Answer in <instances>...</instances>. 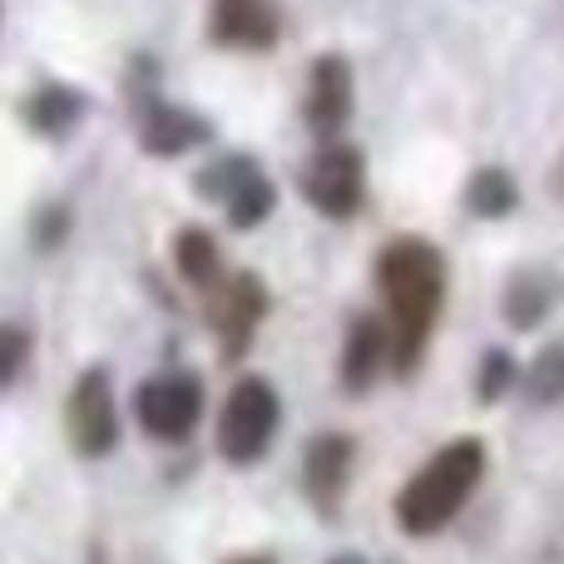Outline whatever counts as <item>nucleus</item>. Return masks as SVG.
Listing matches in <instances>:
<instances>
[{
	"mask_svg": "<svg viewBox=\"0 0 564 564\" xmlns=\"http://www.w3.org/2000/svg\"><path fill=\"white\" fill-rule=\"evenodd\" d=\"M377 288L387 302V332H391V371L406 377L446 307V258L431 238H391L377 258Z\"/></svg>",
	"mask_w": 564,
	"mask_h": 564,
	"instance_id": "nucleus-1",
	"label": "nucleus"
},
{
	"mask_svg": "<svg viewBox=\"0 0 564 564\" xmlns=\"http://www.w3.org/2000/svg\"><path fill=\"white\" fill-rule=\"evenodd\" d=\"M486 480V441L480 436H460L446 441L416 476L401 486L397 496V525L411 540H431L470 506V496Z\"/></svg>",
	"mask_w": 564,
	"mask_h": 564,
	"instance_id": "nucleus-2",
	"label": "nucleus"
},
{
	"mask_svg": "<svg viewBox=\"0 0 564 564\" xmlns=\"http://www.w3.org/2000/svg\"><path fill=\"white\" fill-rule=\"evenodd\" d=\"M278 416L282 401L263 377H243L224 401V416H218V451H224L228 466H253L278 436Z\"/></svg>",
	"mask_w": 564,
	"mask_h": 564,
	"instance_id": "nucleus-3",
	"label": "nucleus"
},
{
	"mask_svg": "<svg viewBox=\"0 0 564 564\" xmlns=\"http://www.w3.org/2000/svg\"><path fill=\"white\" fill-rule=\"evenodd\" d=\"M302 198L327 218L357 214L361 198H367V164H361L357 149L327 139V144L307 159V169H302Z\"/></svg>",
	"mask_w": 564,
	"mask_h": 564,
	"instance_id": "nucleus-4",
	"label": "nucleus"
},
{
	"mask_svg": "<svg viewBox=\"0 0 564 564\" xmlns=\"http://www.w3.org/2000/svg\"><path fill=\"white\" fill-rule=\"evenodd\" d=\"M134 411H139V426H144L154 441H184L188 431L198 426L204 391H198V381L184 377V371H164V377L139 387Z\"/></svg>",
	"mask_w": 564,
	"mask_h": 564,
	"instance_id": "nucleus-5",
	"label": "nucleus"
},
{
	"mask_svg": "<svg viewBox=\"0 0 564 564\" xmlns=\"http://www.w3.org/2000/svg\"><path fill=\"white\" fill-rule=\"evenodd\" d=\"M65 426H69V441H75L79 456H105V451H115L119 411H115L109 377L99 367L75 381V391H69V401H65Z\"/></svg>",
	"mask_w": 564,
	"mask_h": 564,
	"instance_id": "nucleus-6",
	"label": "nucleus"
},
{
	"mask_svg": "<svg viewBox=\"0 0 564 564\" xmlns=\"http://www.w3.org/2000/svg\"><path fill=\"white\" fill-rule=\"evenodd\" d=\"M208 35L224 50H273L282 35L278 0H214Z\"/></svg>",
	"mask_w": 564,
	"mask_h": 564,
	"instance_id": "nucleus-7",
	"label": "nucleus"
},
{
	"mask_svg": "<svg viewBox=\"0 0 564 564\" xmlns=\"http://www.w3.org/2000/svg\"><path fill=\"white\" fill-rule=\"evenodd\" d=\"M263 312H268V292L253 273L224 278L214 288V327H218V337H224L228 357H238V351L248 347V337H253V327L263 322Z\"/></svg>",
	"mask_w": 564,
	"mask_h": 564,
	"instance_id": "nucleus-8",
	"label": "nucleus"
},
{
	"mask_svg": "<svg viewBox=\"0 0 564 564\" xmlns=\"http://www.w3.org/2000/svg\"><path fill=\"white\" fill-rule=\"evenodd\" d=\"M208 194L224 198V208L234 214L238 228H253L268 218L273 208V184L263 178V169L253 159H224V164L208 174Z\"/></svg>",
	"mask_w": 564,
	"mask_h": 564,
	"instance_id": "nucleus-9",
	"label": "nucleus"
},
{
	"mask_svg": "<svg viewBox=\"0 0 564 564\" xmlns=\"http://www.w3.org/2000/svg\"><path fill=\"white\" fill-rule=\"evenodd\" d=\"M351 119V65L341 55H322L307 75V124L312 134L337 139Z\"/></svg>",
	"mask_w": 564,
	"mask_h": 564,
	"instance_id": "nucleus-10",
	"label": "nucleus"
},
{
	"mask_svg": "<svg viewBox=\"0 0 564 564\" xmlns=\"http://www.w3.org/2000/svg\"><path fill=\"white\" fill-rule=\"evenodd\" d=\"M560 297H564V273H560V268L530 263V268H520V273L506 282V302H500V307H506L510 327L530 332V327H540V322L560 307Z\"/></svg>",
	"mask_w": 564,
	"mask_h": 564,
	"instance_id": "nucleus-11",
	"label": "nucleus"
},
{
	"mask_svg": "<svg viewBox=\"0 0 564 564\" xmlns=\"http://www.w3.org/2000/svg\"><path fill=\"white\" fill-rule=\"evenodd\" d=\"M351 456H357V446H351V436H341V431H327V436H317L307 446L302 480H307V496L317 500L322 510H332L341 500V490H347Z\"/></svg>",
	"mask_w": 564,
	"mask_h": 564,
	"instance_id": "nucleus-12",
	"label": "nucleus"
},
{
	"mask_svg": "<svg viewBox=\"0 0 564 564\" xmlns=\"http://www.w3.org/2000/svg\"><path fill=\"white\" fill-rule=\"evenodd\" d=\"M391 367V332L377 317H357L347 327V351H341V387L367 391L377 371Z\"/></svg>",
	"mask_w": 564,
	"mask_h": 564,
	"instance_id": "nucleus-13",
	"label": "nucleus"
},
{
	"mask_svg": "<svg viewBox=\"0 0 564 564\" xmlns=\"http://www.w3.org/2000/svg\"><path fill=\"white\" fill-rule=\"evenodd\" d=\"M208 129L198 124L194 115H184V109L174 105H154L144 115V149L149 154H184L188 144H198Z\"/></svg>",
	"mask_w": 564,
	"mask_h": 564,
	"instance_id": "nucleus-14",
	"label": "nucleus"
},
{
	"mask_svg": "<svg viewBox=\"0 0 564 564\" xmlns=\"http://www.w3.org/2000/svg\"><path fill=\"white\" fill-rule=\"evenodd\" d=\"M174 258H178V273H184L188 288L198 292H214L224 282V263H218V243L204 234V228H184L174 243Z\"/></svg>",
	"mask_w": 564,
	"mask_h": 564,
	"instance_id": "nucleus-15",
	"label": "nucleus"
},
{
	"mask_svg": "<svg viewBox=\"0 0 564 564\" xmlns=\"http://www.w3.org/2000/svg\"><path fill=\"white\" fill-rule=\"evenodd\" d=\"M516 204H520V188L506 169H476V174H470L466 208L476 218H506V214H516Z\"/></svg>",
	"mask_w": 564,
	"mask_h": 564,
	"instance_id": "nucleus-16",
	"label": "nucleus"
},
{
	"mask_svg": "<svg viewBox=\"0 0 564 564\" xmlns=\"http://www.w3.org/2000/svg\"><path fill=\"white\" fill-rule=\"evenodd\" d=\"M525 401L530 406H560L564 401V341L545 347L525 371Z\"/></svg>",
	"mask_w": 564,
	"mask_h": 564,
	"instance_id": "nucleus-17",
	"label": "nucleus"
},
{
	"mask_svg": "<svg viewBox=\"0 0 564 564\" xmlns=\"http://www.w3.org/2000/svg\"><path fill=\"white\" fill-rule=\"evenodd\" d=\"M516 377H520V367H516V357H510L506 347L486 351V357H480V377H476V397L480 401H500L510 387H516Z\"/></svg>",
	"mask_w": 564,
	"mask_h": 564,
	"instance_id": "nucleus-18",
	"label": "nucleus"
},
{
	"mask_svg": "<svg viewBox=\"0 0 564 564\" xmlns=\"http://www.w3.org/2000/svg\"><path fill=\"white\" fill-rule=\"evenodd\" d=\"M25 357H30V337H25V327H0V387H10V381L20 377Z\"/></svg>",
	"mask_w": 564,
	"mask_h": 564,
	"instance_id": "nucleus-19",
	"label": "nucleus"
},
{
	"mask_svg": "<svg viewBox=\"0 0 564 564\" xmlns=\"http://www.w3.org/2000/svg\"><path fill=\"white\" fill-rule=\"evenodd\" d=\"M555 194L564 198V164H560V174H555Z\"/></svg>",
	"mask_w": 564,
	"mask_h": 564,
	"instance_id": "nucleus-20",
	"label": "nucleus"
},
{
	"mask_svg": "<svg viewBox=\"0 0 564 564\" xmlns=\"http://www.w3.org/2000/svg\"><path fill=\"white\" fill-rule=\"evenodd\" d=\"M332 564H367V560H357V555H341V560H332Z\"/></svg>",
	"mask_w": 564,
	"mask_h": 564,
	"instance_id": "nucleus-21",
	"label": "nucleus"
},
{
	"mask_svg": "<svg viewBox=\"0 0 564 564\" xmlns=\"http://www.w3.org/2000/svg\"><path fill=\"white\" fill-rule=\"evenodd\" d=\"M234 564H268V560H234Z\"/></svg>",
	"mask_w": 564,
	"mask_h": 564,
	"instance_id": "nucleus-22",
	"label": "nucleus"
}]
</instances>
